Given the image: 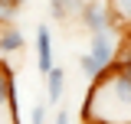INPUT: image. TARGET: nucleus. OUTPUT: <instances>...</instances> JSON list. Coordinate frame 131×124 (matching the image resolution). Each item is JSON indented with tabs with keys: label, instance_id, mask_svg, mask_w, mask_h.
Wrapping results in <instances>:
<instances>
[{
	"label": "nucleus",
	"instance_id": "obj_1",
	"mask_svg": "<svg viewBox=\"0 0 131 124\" xmlns=\"http://www.w3.org/2000/svg\"><path fill=\"white\" fill-rule=\"evenodd\" d=\"M82 124H131V82L115 65L92 82L82 105Z\"/></svg>",
	"mask_w": 131,
	"mask_h": 124
},
{
	"label": "nucleus",
	"instance_id": "obj_2",
	"mask_svg": "<svg viewBox=\"0 0 131 124\" xmlns=\"http://www.w3.org/2000/svg\"><path fill=\"white\" fill-rule=\"evenodd\" d=\"M115 59H118V46H115L112 30L89 36V49L79 56V69H82V75H85V82L92 85V82H98L105 72H112Z\"/></svg>",
	"mask_w": 131,
	"mask_h": 124
},
{
	"label": "nucleus",
	"instance_id": "obj_3",
	"mask_svg": "<svg viewBox=\"0 0 131 124\" xmlns=\"http://www.w3.org/2000/svg\"><path fill=\"white\" fill-rule=\"evenodd\" d=\"M79 20H82V26L89 30V36L118 26V23H115L112 7H108V0H85V7L79 10Z\"/></svg>",
	"mask_w": 131,
	"mask_h": 124
},
{
	"label": "nucleus",
	"instance_id": "obj_4",
	"mask_svg": "<svg viewBox=\"0 0 131 124\" xmlns=\"http://www.w3.org/2000/svg\"><path fill=\"white\" fill-rule=\"evenodd\" d=\"M0 124H16V85L3 59H0Z\"/></svg>",
	"mask_w": 131,
	"mask_h": 124
},
{
	"label": "nucleus",
	"instance_id": "obj_5",
	"mask_svg": "<svg viewBox=\"0 0 131 124\" xmlns=\"http://www.w3.org/2000/svg\"><path fill=\"white\" fill-rule=\"evenodd\" d=\"M36 65H39V75L43 78L56 69V62H52V30L46 23L36 26Z\"/></svg>",
	"mask_w": 131,
	"mask_h": 124
},
{
	"label": "nucleus",
	"instance_id": "obj_6",
	"mask_svg": "<svg viewBox=\"0 0 131 124\" xmlns=\"http://www.w3.org/2000/svg\"><path fill=\"white\" fill-rule=\"evenodd\" d=\"M23 46H26V36H23L20 26H13V23L0 26V52H3V56H13V52H20Z\"/></svg>",
	"mask_w": 131,
	"mask_h": 124
},
{
	"label": "nucleus",
	"instance_id": "obj_7",
	"mask_svg": "<svg viewBox=\"0 0 131 124\" xmlns=\"http://www.w3.org/2000/svg\"><path fill=\"white\" fill-rule=\"evenodd\" d=\"M62 95H66V69L56 65V69L46 75V101L49 105H59Z\"/></svg>",
	"mask_w": 131,
	"mask_h": 124
},
{
	"label": "nucleus",
	"instance_id": "obj_8",
	"mask_svg": "<svg viewBox=\"0 0 131 124\" xmlns=\"http://www.w3.org/2000/svg\"><path fill=\"white\" fill-rule=\"evenodd\" d=\"M115 13V23H131V0H108Z\"/></svg>",
	"mask_w": 131,
	"mask_h": 124
},
{
	"label": "nucleus",
	"instance_id": "obj_9",
	"mask_svg": "<svg viewBox=\"0 0 131 124\" xmlns=\"http://www.w3.org/2000/svg\"><path fill=\"white\" fill-rule=\"evenodd\" d=\"M49 108H52V105H49L46 98H43V101L36 98V105L30 108V124H46L49 121Z\"/></svg>",
	"mask_w": 131,
	"mask_h": 124
},
{
	"label": "nucleus",
	"instance_id": "obj_10",
	"mask_svg": "<svg viewBox=\"0 0 131 124\" xmlns=\"http://www.w3.org/2000/svg\"><path fill=\"white\" fill-rule=\"evenodd\" d=\"M20 13V7H16L13 0H0V26H7V23H13V16Z\"/></svg>",
	"mask_w": 131,
	"mask_h": 124
},
{
	"label": "nucleus",
	"instance_id": "obj_11",
	"mask_svg": "<svg viewBox=\"0 0 131 124\" xmlns=\"http://www.w3.org/2000/svg\"><path fill=\"white\" fill-rule=\"evenodd\" d=\"M49 16L52 20H66V16H72V10H69L66 0H49Z\"/></svg>",
	"mask_w": 131,
	"mask_h": 124
},
{
	"label": "nucleus",
	"instance_id": "obj_12",
	"mask_svg": "<svg viewBox=\"0 0 131 124\" xmlns=\"http://www.w3.org/2000/svg\"><path fill=\"white\" fill-rule=\"evenodd\" d=\"M52 124H72V118H69V108H56V114H52Z\"/></svg>",
	"mask_w": 131,
	"mask_h": 124
},
{
	"label": "nucleus",
	"instance_id": "obj_13",
	"mask_svg": "<svg viewBox=\"0 0 131 124\" xmlns=\"http://www.w3.org/2000/svg\"><path fill=\"white\" fill-rule=\"evenodd\" d=\"M66 3H69V10H72V13H79L82 7H85V0H66Z\"/></svg>",
	"mask_w": 131,
	"mask_h": 124
},
{
	"label": "nucleus",
	"instance_id": "obj_14",
	"mask_svg": "<svg viewBox=\"0 0 131 124\" xmlns=\"http://www.w3.org/2000/svg\"><path fill=\"white\" fill-rule=\"evenodd\" d=\"M13 3H16V7H20V3H23V0H13Z\"/></svg>",
	"mask_w": 131,
	"mask_h": 124
}]
</instances>
